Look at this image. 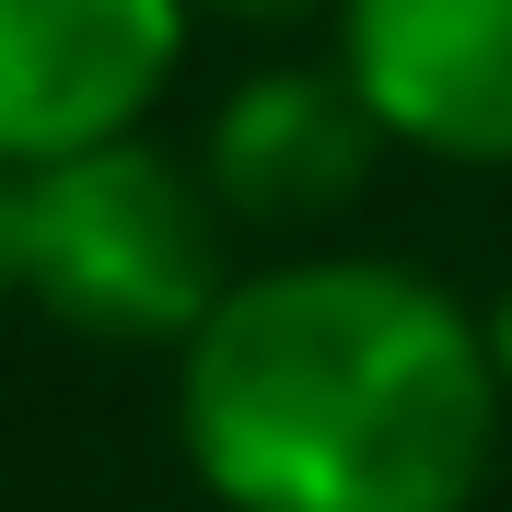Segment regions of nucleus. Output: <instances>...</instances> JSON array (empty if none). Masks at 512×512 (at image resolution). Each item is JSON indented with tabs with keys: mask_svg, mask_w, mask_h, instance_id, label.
Here are the masks:
<instances>
[{
	"mask_svg": "<svg viewBox=\"0 0 512 512\" xmlns=\"http://www.w3.org/2000/svg\"><path fill=\"white\" fill-rule=\"evenodd\" d=\"M501 431L489 315L408 256L291 245L175 350V443L222 512H478Z\"/></svg>",
	"mask_w": 512,
	"mask_h": 512,
	"instance_id": "f257e3e1",
	"label": "nucleus"
},
{
	"mask_svg": "<svg viewBox=\"0 0 512 512\" xmlns=\"http://www.w3.org/2000/svg\"><path fill=\"white\" fill-rule=\"evenodd\" d=\"M233 268V210L210 198L198 152H163L152 128L35 163V315H59L94 350H187Z\"/></svg>",
	"mask_w": 512,
	"mask_h": 512,
	"instance_id": "f03ea898",
	"label": "nucleus"
},
{
	"mask_svg": "<svg viewBox=\"0 0 512 512\" xmlns=\"http://www.w3.org/2000/svg\"><path fill=\"white\" fill-rule=\"evenodd\" d=\"M198 0H0V163H70L152 128Z\"/></svg>",
	"mask_w": 512,
	"mask_h": 512,
	"instance_id": "7ed1b4c3",
	"label": "nucleus"
},
{
	"mask_svg": "<svg viewBox=\"0 0 512 512\" xmlns=\"http://www.w3.org/2000/svg\"><path fill=\"white\" fill-rule=\"evenodd\" d=\"M384 152H396V140H384V117L361 105V82L338 59L245 70V82L210 105V128H198V175H210V198L233 210V233H280V245H303V233H326L338 210H361V187H373Z\"/></svg>",
	"mask_w": 512,
	"mask_h": 512,
	"instance_id": "20e7f679",
	"label": "nucleus"
},
{
	"mask_svg": "<svg viewBox=\"0 0 512 512\" xmlns=\"http://www.w3.org/2000/svg\"><path fill=\"white\" fill-rule=\"evenodd\" d=\"M338 70L396 152L512 175V0H338Z\"/></svg>",
	"mask_w": 512,
	"mask_h": 512,
	"instance_id": "39448f33",
	"label": "nucleus"
},
{
	"mask_svg": "<svg viewBox=\"0 0 512 512\" xmlns=\"http://www.w3.org/2000/svg\"><path fill=\"white\" fill-rule=\"evenodd\" d=\"M35 291V175L0 163V315Z\"/></svg>",
	"mask_w": 512,
	"mask_h": 512,
	"instance_id": "423d86ee",
	"label": "nucleus"
},
{
	"mask_svg": "<svg viewBox=\"0 0 512 512\" xmlns=\"http://www.w3.org/2000/svg\"><path fill=\"white\" fill-rule=\"evenodd\" d=\"M315 12H338V0H198V24H256V35H291Z\"/></svg>",
	"mask_w": 512,
	"mask_h": 512,
	"instance_id": "0eeeda50",
	"label": "nucleus"
},
{
	"mask_svg": "<svg viewBox=\"0 0 512 512\" xmlns=\"http://www.w3.org/2000/svg\"><path fill=\"white\" fill-rule=\"evenodd\" d=\"M478 315H489V361H501V384H512V291H501V303H478Z\"/></svg>",
	"mask_w": 512,
	"mask_h": 512,
	"instance_id": "6e6552de",
	"label": "nucleus"
}]
</instances>
